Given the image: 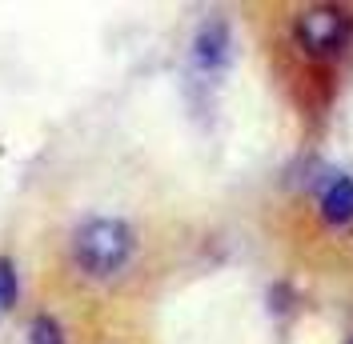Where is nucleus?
<instances>
[{
  "mask_svg": "<svg viewBox=\"0 0 353 344\" xmlns=\"http://www.w3.org/2000/svg\"><path fill=\"white\" fill-rule=\"evenodd\" d=\"M68 257L85 280H117L137 257V228L121 216H88L68 237Z\"/></svg>",
  "mask_w": 353,
  "mask_h": 344,
  "instance_id": "f257e3e1",
  "label": "nucleus"
},
{
  "mask_svg": "<svg viewBox=\"0 0 353 344\" xmlns=\"http://www.w3.org/2000/svg\"><path fill=\"white\" fill-rule=\"evenodd\" d=\"M350 344H353V336H350Z\"/></svg>",
  "mask_w": 353,
  "mask_h": 344,
  "instance_id": "0eeeda50",
  "label": "nucleus"
},
{
  "mask_svg": "<svg viewBox=\"0 0 353 344\" xmlns=\"http://www.w3.org/2000/svg\"><path fill=\"white\" fill-rule=\"evenodd\" d=\"M317 213L330 228H350L353 224V176H330L317 193Z\"/></svg>",
  "mask_w": 353,
  "mask_h": 344,
  "instance_id": "20e7f679",
  "label": "nucleus"
},
{
  "mask_svg": "<svg viewBox=\"0 0 353 344\" xmlns=\"http://www.w3.org/2000/svg\"><path fill=\"white\" fill-rule=\"evenodd\" d=\"M24 341L28 344H68V336H65V324L57 321L52 312H37V316L28 321Z\"/></svg>",
  "mask_w": 353,
  "mask_h": 344,
  "instance_id": "39448f33",
  "label": "nucleus"
},
{
  "mask_svg": "<svg viewBox=\"0 0 353 344\" xmlns=\"http://www.w3.org/2000/svg\"><path fill=\"white\" fill-rule=\"evenodd\" d=\"M225 61H229V24L221 17H209L193 36V65L201 72H217L225 68Z\"/></svg>",
  "mask_w": 353,
  "mask_h": 344,
  "instance_id": "7ed1b4c3",
  "label": "nucleus"
},
{
  "mask_svg": "<svg viewBox=\"0 0 353 344\" xmlns=\"http://www.w3.org/2000/svg\"><path fill=\"white\" fill-rule=\"evenodd\" d=\"M21 301V272H17V260L0 257V312H12Z\"/></svg>",
  "mask_w": 353,
  "mask_h": 344,
  "instance_id": "423d86ee",
  "label": "nucleus"
},
{
  "mask_svg": "<svg viewBox=\"0 0 353 344\" xmlns=\"http://www.w3.org/2000/svg\"><path fill=\"white\" fill-rule=\"evenodd\" d=\"M293 44L309 65H337L353 44V12L341 4H309L293 21Z\"/></svg>",
  "mask_w": 353,
  "mask_h": 344,
  "instance_id": "f03ea898",
  "label": "nucleus"
}]
</instances>
